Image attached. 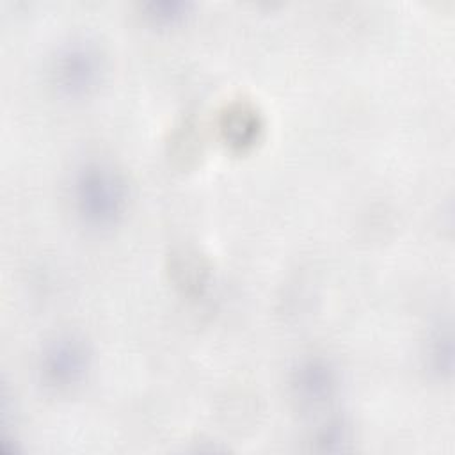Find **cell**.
Returning <instances> with one entry per match:
<instances>
[{"mask_svg": "<svg viewBox=\"0 0 455 455\" xmlns=\"http://www.w3.org/2000/svg\"><path fill=\"white\" fill-rule=\"evenodd\" d=\"M68 201L80 226L105 233L124 220L132 204V185L124 171L114 162L85 158L71 171Z\"/></svg>", "mask_w": 455, "mask_h": 455, "instance_id": "6da1fadb", "label": "cell"}, {"mask_svg": "<svg viewBox=\"0 0 455 455\" xmlns=\"http://www.w3.org/2000/svg\"><path fill=\"white\" fill-rule=\"evenodd\" d=\"M288 386L300 409L325 407L339 389V370L325 355H304L290 371Z\"/></svg>", "mask_w": 455, "mask_h": 455, "instance_id": "277c9868", "label": "cell"}, {"mask_svg": "<svg viewBox=\"0 0 455 455\" xmlns=\"http://www.w3.org/2000/svg\"><path fill=\"white\" fill-rule=\"evenodd\" d=\"M425 364L432 375L444 380L453 370V336L450 322L435 323L425 341Z\"/></svg>", "mask_w": 455, "mask_h": 455, "instance_id": "8992f818", "label": "cell"}, {"mask_svg": "<svg viewBox=\"0 0 455 455\" xmlns=\"http://www.w3.org/2000/svg\"><path fill=\"white\" fill-rule=\"evenodd\" d=\"M196 9L190 0H149L140 4L142 18L158 28H172L185 23Z\"/></svg>", "mask_w": 455, "mask_h": 455, "instance_id": "52a82bcc", "label": "cell"}, {"mask_svg": "<svg viewBox=\"0 0 455 455\" xmlns=\"http://www.w3.org/2000/svg\"><path fill=\"white\" fill-rule=\"evenodd\" d=\"M313 441L322 451H345L352 441V428L347 418L331 416L315 430Z\"/></svg>", "mask_w": 455, "mask_h": 455, "instance_id": "ba28073f", "label": "cell"}, {"mask_svg": "<svg viewBox=\"0 0 455 455\" xmlns=\"http://www.w3.org/2000/svg\"><path fill=\"white\" fill-rule=\"evenodd\" d=\"M107 73L103 48L87 36L60 43L50 59V84L66 100H84L98 91Z\"/></svg>", "mask_w": 455, "mask_h": 455, "instance_id": "7a4b0ae2", "label": "cell"}, {"mask_svg": "<svg viewBox=\"0 0 455 455\" xmlns=\"http://www.w3.org/2000/svg\"><path fill=\"white\" fill-rule=\"evenodd\" d=\"M91 368L92 348L76 332H59L46 339L36 363L39 382L55 393H69L80 387Z\"/></svg>", "mask_w": 455, "mask_h": 455, "instance_id": "3957f363", "label": "cell"}, {"mask_svg": "<svg viewBox=\"0 0 455 455\" xmlns=\"http://www.w3.org/2000/svg\"><path fill=\"white\" fill-rule=\"evenodd\" d=\"M219 132L231 149L245 151L259 140L263 117L252 103L236 100L222 108L219 116Z\"/></svg>", "mask_w": 455, "mask_h": 455, "instance_id": "5b68a950", "label": "cell"}]
</instances>
